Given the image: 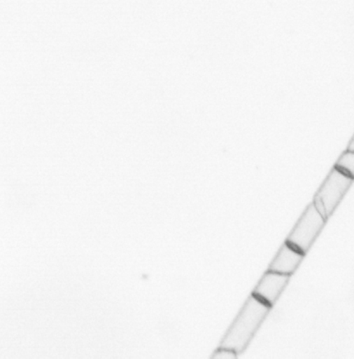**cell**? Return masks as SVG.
Here are the masks:
<instances>
[{"label":"cell","mask_w":354,"mask_h":359,"mask_svg":"<svg viewBox=\"0 0 354 359\" xmlns=\"http://www.w3.org/2000/svg\"><path fill=\"white\" fill-rule=\"evenodd\" d=\"M271 308L273 306L251 294L223 336L219 346L236 351L240 356L247 350Z\"/></svg>","instance_id":"cell-1"},{"label":"cell","mask_w":354,"mask_h":359,"mask_svg":"<svg viewBox=\"0 0 354 359\" xmlns=\"http://www.w3.org/2000/svg\"><path fill=\"white\" fill-rule=\"evenodd\" d=\"M354 179L334 167L315 194V207L329 219L353 184Z\"/></svg>","instance_id":"cell-2"},{"label":"cell","mask_w":354,"mask_h":359,"mask_svg":"<svg viewBox=\"0 0 354 359\" xmlns=\"http://www.w3.org/2000/svg\"><path fill=\"white\" fill-rule=\"evenodd\" d=\"M327 220L311 202L298 219L285 242L306 255L322 233Z\"/></svg>","instance_id":"cell-3"},{"label":"cell","mask_w":354,"mask_h":359,"mask_svg":"<svg viewBox=\"0 0 354 359\" xmlns=\"http://www.w3.org/2000/svg\"><path fill=\"white\" fill-rule=\"evenodd\" d=\"M290 276L267 271L257 284L252 294L274 306L288 285Z\"/></svg>","instance_id":"cell-4"},{"label":"cell","mask_w":354,"mask_h":359,"mask_svg":"<svg viewBox=\"0 0 354 359\" xmlns=\"http://www.w3.org/2000/svg\"><path fill=\"white\" fill-rule=\"evenodd\" d=\"M304 256V253L285 242L278 253L276 254L274 260L271 261L268 271L292 276L299 267Z\"/></svg>","instance_id":"cell-5"},{"label":"cell","mask_w":354,"mask_h":359,"mask_svg":"<svg viewBox=\"0 0 354 359\" xmlns=\"http://www.w3.org/2000/svg\"><path fill=\"white\" fill-rule=\"evenodd\" d=\"M334 167L340 170L346 175H349L354 179V152L349 151L348 149L343 153Z\"/></svg>","instance_id":"cell-6"},{"label":"cell","mask_w":354,"mask_h":359,"mask_svg":"<svg viewBox=\"0 0 354 359\" xmlns=\"http://www.w3.org/2000/svg\"><path fill=\"white\" fill-rule=\"evenodd\" d=\"M238 357H239V355H238L236 351L229 349V348L220 346L211 355V358L214 359H236Z\"/></svg>","instance_id":"cell-7"},{"label":"cell","mask_w":354,"mask_h":359,"mask_svg":"<svg viewBox=\"0 0 354 359\" xmlns=\"http://www.w3.org/2000/svg\"><path fill=\"white\" fill-rule=\"evenodd\" d=\"M348 151L354 152V136L352 138V140L350 141L348 144Z\"/></svg>","instance_id":"cell-8"}]
</instances>
